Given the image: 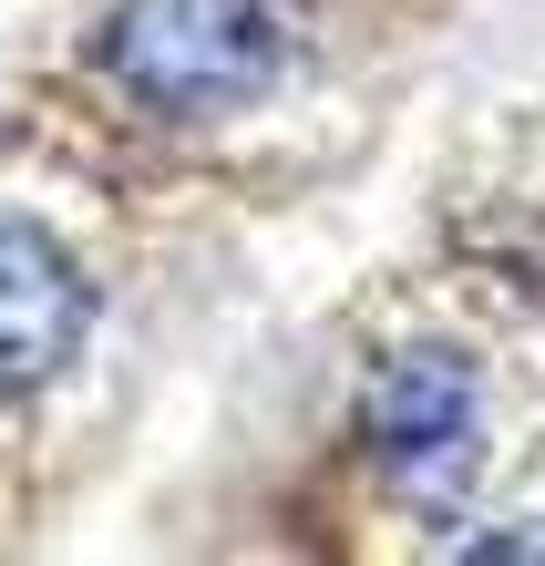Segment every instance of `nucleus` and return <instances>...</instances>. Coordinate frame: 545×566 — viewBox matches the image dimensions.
Instances as JSON below:
<instances>
[{"instance_id":"nucleus-4","label":"nucleus","mask_w":545,"mask_h":566,"mask_svg":"<svg viewBox=\"0 0 545 566\" xmlns=\"http://www.w3.org/2000/svg\"><path fill=\"white\" fill-rule=\"evenodd\" d=\"M484 556H545V536H484Z\"/></svg>"},{"instance_id":"nucleus-3","label":"nucleus","mask_w":545,"mask_h":566,"mask_svg":"<svg viewBox=\"0 0 545 566\" xmlns=\"http://www.w3.org/2000/svg\"><path fill=\"white\" fill-rule=\"evenodd\" d=\"M93 329V289L52 227L0 217V391H42Z\"/></svg>"},{"instance_id":"nucleus-1","label":"nucleus","mask_w":545,"mask_h":566,"mask_svg":"<svg viewBox=\"0 0 545 566\" xmlns=\"http://www.w3.org/2000/svg\"><path fill=\"white\" fill-rule=\"evenodd\" d=\"M289 62L279 0H114L104 21V73L145 114H248Z\"/></svg>"},{"instance_id":"nucleus-2","label":"nucleus","mask_w":545,"mask_h":566,"mask_svg":"<svg viewBox=\"0 0 545 566\" xmlns=\"http://www.w3.org/2000/svg\"><path fill=\"white\" fill-rule=\"evenodd\" d=\"M473 371L453 350H391L360 391V443L401 484H453L473 463Z\"/></svg>"}]
</instances>
